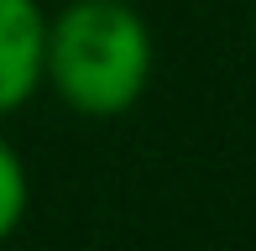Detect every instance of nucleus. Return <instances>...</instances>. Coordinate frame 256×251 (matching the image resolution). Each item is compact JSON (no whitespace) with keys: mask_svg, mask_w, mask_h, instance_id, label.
<instances>
[{"mask_svg":"<svg viewBox=\"0 0 256 251\" xmlns=\"http://www.w3.org/2000/svg\"><path fill=\"white\" fill-rule=\"evenodd\" d=\"M157 42L131 0H68L48 16V89L89 120L126 116L152 84Z\"/></svg>","mask_w":256,"mask_h":251,"instance_id":"nucleus-1","label":"nucleus"},{"mask_svg":"<svg viewBox=\"0 0 256 251\" xmlns=\"http://www.w3.org/2000/svg\"><path fill=\"white\" fill-rule=\"evenodd\" d=\"M48 89V10L37 0H0V120Z\"/></svg>","mask_w":256,"mask_h":251,"instance_id":"nucleus-2","label":"nucleus"},{"mask_svg":"<svg viewBox=\"0 0 256 251\" xmlns=\"http://www.w3.org/2000/svg\"><path fill=\"white\" fill-rule=\"evenodd\" d=\"M26 204H32V178H26V162L21 152L10 146V136H0V246L21 230L26 220Z\"/></svg>","mask_w":256,"mask_h":251,"instance_id":"nucleus-3","label":"nucleus"}]
</instances>
